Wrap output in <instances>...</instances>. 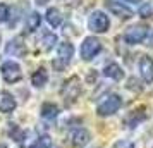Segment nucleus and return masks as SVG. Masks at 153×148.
I'll return each instance as SVG.
<instances>
[{
  "label": "nucleus",
  "mask_w": 153,
  "mask_h": 148,
  "mask_svg": "<svg viewBox=\"0 0 153 148\" xmlns=\"http://www.w3.org/2000/svg\"><path fill=\"white\" fill-rule=\"evenodd\" d=\"M72 57H74V47H72V43L69 42H64L59 45V48H57V57L53 59V69L55 71H64L67 65L71 64L72 60Z\"/></svg>",
  "instance_id": "nucleus-1"
},
{
  "label": "nucleus",
  "mask_w": 153,
  "mask_h": 148,
  "mask_svg": "<svg viewBox=\"0 0 153 148\" xmlns=\"http://www.w3.org/2000/svg\"><path fill=\"white\" fill-rule=\"evenodd\" d=\"M81 95V79L77 76H71L62 86V98L65 105H72Z\"/></svg>",
  "instance_id": "nucleus-2"
},
{
  "label": "nucleus",
  "mask_w": 153,
  "mask_h": 148,
  "mask_svg": "<svg viewBox=\"0 0 153 148\" xmlns=\"http://www.w3.org/2000/svg\"><path fill=\"white\" fill-rule=\"evenodd\" d=\"M122 107V98L119 95H107L97 107V114L100 117H107V115H112L115 114Z\"/></svg>",
  "instance_id": "nucleus-3"
},
{
  "label": "nucleus",
  "mask_w": 153,
  "mask_h": 148,
  "mask_svg": "<svg viewBox=\"0 0 153 148\" xmlns=\"http://www.w3.org/2000/svg\"><path fill=\"white\" fill-rule=\"evenodd\" d=\"M100 52H102V42L95 36L84 38L83 43H81V48H79V54H81L83 60H93Z\"/></svg>",
  "instance_id": "nucleus-4"
},
{
  "label": "nucleus",
  "mask_w": 153,
  "mask_h": 148,
  "mask_svg": "<svg viewBox=\"0 0 153 148\" xmlns=\"http://www.w3.org/2000/svg\"><path fill=\"white\" fill-rule=\"evenodd\" d=\"M88 28L93 33H105L107 29L110 28V21L108 16L105 14L103 10H95L91 12V16L88 17Z\"/></svg>",
  "instance_id": "nucleus-5"
},
{
  "label": "nucleus",
  "mask_w": 153,
  "mask_h": 148,
  "mask_svg": "<svg viewBox=\"0 0 153 148\" xmlns=\"http://www.w3.org/2000/svg\"><path fill=\"white\" fill-rule=\"evenodd\" d=\"M0 72H2V78L5 83L9 85H14L17 83L19 79L22 78V72H21V65L14 60H7V62L2 64V67H0Z\"/></svg>",
  "instance_id": "nucleus-6"
},
{
  "label": "nucleus",
  "mask_w": 153,
  "mask_h": 148,
  "mask_svg": "<svg viewBox=\"0 0 153 148\" xmlns=\"http://www.w3.org/2000/svg\"><path fill=\"white\" fill-rule=\"evenodd\" d=\"M148 35H150V29L145 24H136V26H131L124 33V42L127 45H138L145 38H148Z\"/></svg>",
  "instance_id": "nucleus-7"
},
{
  "label": "nucleus",
  "mask_w": 153,
  "mask_h": 148,
  "mask_svg": "<svg viewBox=\"0 0 153 148\" xmlns=\"http://www.w3.org/2000/svg\"><path fill=\"white\" fill-rule=\"evenodd\" d=\"M105 7L108 12H112L114 16H117L119 19H124V21L131 19L134 16V12L127 5H124L122 2H117V0H105Z\"/></svg>",
  "instance_id": "nucleus-8"
},
{
  "label": "nucleus",
  "mask_w": 153,
  "mask_h": 148,
  "mask_svg": "<svg viewBox=\"0 0 153 148\" xmlns=\"http://www.w3.org/2000/svg\"><path fill=\"white\" fill-rule=\"evenodd\" d=\"M26 52H28V48H26V43H22L21 36H16L14 40H10V42L5 45V54H7V55L24 57Z\"/></svg>",
  "instance_id": "nucleus-9"
},
{
  "label": "nucleus",
  "mask_w": 153,
  "mask_h": 148,
  "mask_svg": "<svg viewBox=\"0 0 153 148\" xmlns=\"http://www.w3.org/2000/svg\"><path fill=\"white\" fill-rule=\"evenodd\" d=\"M139 72L145 83H153V59L143 55L139 59Z\"/></svg>",
  "instance_id": "nucleus-10"
},
{
  "label": "nucleus",
  "mask_w": 153,
  "mask_h": 148,
  "mask_svg": "<svg viewBox=\"0 0 153 148\" xmlns=\"http://www.w3.org/2000/svg\"><path fill=\"white\" fill-rule=\"evenodd\" d=\"M91 140V134L88 129H84V127H77L74 129L72 133H71V141H72V145L77 148H83L86 147Z\"/></svg>",
  "instance_id": "nucleus-11"
},
{
  "label": "nucleus",
  "mask_w": 153,
  "mask_h": 148,
  "mask_svg": "<svg viewBox=\"0 0 153 148\" xmlns=\"http://www.w3.org/2000/svg\"><path fill=\"white\" fill-rule=\"evenodd\" d=\"M16 107H17L16 98L10 95V93L9 91H0V112L10 114Z\"/></svg>",
  "instance_id": "nucleus-12"
},
{
  "label": "nucleus",
  "mask_w": 153,
  "mask_h": 148,
  "mask_svg": "<svg viewBox=\"0 0 153 148\" xmlns=\"http://www.w3.org/2000/svg\"><path fill=\"white\" fill-rule=\"evenodd\" d=\"M103 74L107 76V78L114 79V81H120V79L124 78V71H122V67H120L119 64H115V62L107 64L105 69H103Z\"/></svg>",
  "instance_id": "nucleus-13"
},
{
  "label": "nucleus",
  "mask_w": 153,
  "mask_h": 148,
  "mask_svg": "<svg viewBox=\"0 0 153 148\" xmlns=\"http://www.w3.org/2000/svg\"><path fill=\"white\" fill-rule=\"evenodd\" d=\"M59 42V38H57L55 33H52V31H47V33H43L42 36V42H40V47H42L43 52H50V50L53 48Z\"/></svg>",
  "instance_id": "nucleus-14"
},
{
  "label": "nucleus",
  "mask_w": 153,
  "mask_h": 148,
  "mask_svg": "<svg viewBox=\"0 0 153 148\" xmlns=\"http://www.w3.org/2000/svg\"><path fill=\"white\" fill-rule=\"evenodd\" d=\"M45 17H47V22H48L52 28H59L62 24V14H60V10L57 7H50L47 10Z\"/></svg>",
  "instance_id": "nucleus-15"
},
{
  "label": "nucleus",
  "mask_w": 153,
  "mask_h": 148,
  "mask_svg": "<svg viewBox=\"0 0 153 148\" xmlns=\"http://www.w3.org/2000/svg\"><path fill=\"white\" fill-rule=\"evenodd\" d=\"M47 81H48V72L45 69H38L33 72V76H31V83H33V86H36V88H42V86L47 85Z\"/></svg>",
  "instance_id": "nucleus-16"
},
{
  "label": "nucleus",
  "mask_w": 153,
  "mask_h": 148,
  "mask_svg": "<svg viewBox=\"0 0 153 148\" xmlns=\"http://www.w3.org/2000/svg\"><path fill=\"white\" fill-rule=\"evenodd\" d=\"M42 115L45 119H55L59 115V107L55 103H52V102H45L42 105Z\"/></svg>",
  "instance_id": "nucleus-17"
},
{
  "label": "nucleus",
  "mask_w": 153,
  "mask_h": 148,
  "mask_svg": "<svg viewBox=\"0 0 153 148\" xmlns=\"http://www.w3.org/2000/svg\"><path fill=\"white\" fill-rule=\"evenodd\" d=\"M40 26H42V16L38 12H31L26 17V28H28V31H36Z\"/></svg>",
  "instance_id": "nucleus-18"
},
{
  "label": "nucleus",
  "mask_w": 153,
  "mask_h": 148,
  "mask_svg": "<svg viewBox=\"0 0 153 148\" xmlns=\"http://www.w3.org/2000/svg\"><path fill=\"white\" fill-rule=\"evenodd\" d=\"M9 136H10V138H12L14 141L21 143V141L24 140L26 133H24V131H22V129L17 126V124H10V129H9Z\"/></svg>",
  "instance_id": "nucleus-19"
},
{
  "label": "nucleus",
  "mask_w": 153,
  "mask_h": 148,
  "mask_svg": "<svg viewBox=\"0 0 153 148\" xmlns=\"http://www.w3.org/2000/svg\"><path fill=\"white\" fill-rule=\"evenodd\" d=\"M145 119H146V115L143 112H136V110H134V112L126 119V124H127L129 127H136L141 120H145Z\"/></svg>",
  "instance_id": "nucleus-20"
},
{
  "label": "nucleus",
  "mask_w": 153,
  "mask_h": 148,
  "mask_svg": "<svg viewBox=\"0 0 153 148\" xmlns=\"http://www.w3.org/2000/svg\"><path fill=\"white\" fill-rule=\"evenodd\" d=\"M31 148H52V138L47 136V134H43V136H40L36 140V143Z\"/></svg>",
  "instance_id": "nucleus-21"
},
{
  "label": "nucleus",
  "mask_w": 153,
  "mask_h": 148,
  "mask_svg": "<svg viewBox=\"0 0 153 148\" xmlns=\"http://www.w3.org/2000/svg\"><path fill=\"white\" fill-rule=\"evenodd\" d=\"M138 14L141 16V17H150V16H153V5L148 2V4H141V7H139Z\"/></svg>",
  "instance_id": "nucleus-22"
},
{
  "label": "nucleus",
  "mask_w": 153,
  "mask_h": 148,
  "mask_svg": "<svg viewBox=\"0 0 153 148\" xmlns=\"http://www.w3.org/2000/svg\"><path fill=\"white\" fill-rule=\"evenodd\" d=\"M10 16V7L7 4H0V22H7Z\"/></svg>",
  "instance_id": "nucleus-23"
},
{
  "label": "nucleus",
  "mask_w": 153,
  "mask_h": 148,
  "mask_svg": "<svg viewBox=\"0 0 153 148\" xmlns=\"http://www.w3.org/2000/svg\"><path fill=\"white\" fill-rule=\"evenodd\" d=\"M114 148H134V143H132V141H127V140H120V141L115 143Z\"/></svg>",
  "instance_id": "nucleus-24"
},
{
  "label": "nucleus",
  "mask_w": 153,
  "mask_h": 148,
  "mask_svg": "<svg viewBox=\"0 0 153 148\" xmlns=\"http://www.w3.org/2000/svg\"><path fill=\"white\" fill-rule=\"evenodd\" d=\"M148 45H152V47H153V31L148 35Z\"/></svg>",
  "instance_id": "nucleus-25"
},
{
  "label": "nucleus",
  "mask_w": 153,
  "mask_h": 148,
  "mask_svg": "<svg viewBox=\"0 0 153 148\" xmlns=\"http://www.w3.org/2000/svg\"><path fill=\"white\" fill-rule=\"evenodd\" d=\"M47 2H48V0H36V4H38V5H45Z\"/></svg>",
  "instance_id": "nucleus-26"
},
{
  "label": "nucleus",
  "mask_w": 153,
  "mask_h": 148,
  "mask_svg": "<svg viewBox=\"0 0 153 148\" xmlns=\"http://www.w3.org/2000/svg\"><path fill=\"white\" fill-rule=\"evenodd\" d=\"M124 2H131V4H141L143 0H124Z\"/></svg>",
  "instance_id": "nucleus-27"
},
{
  "label": "nucleus",
  "mask_w": 153,
  "mask_h": 148,
  "mask_svg": "<svg viewBox=\"0 0 153 148\" xmlns=\"http://www.w3.org/2000/svg\"><path fill=\"white\" fill-rule=\"evenodd\" d=\"M0 148H7V145H0Z\"/></svg>",
  "instance_id": "nucleus-28"
}]
</instances>
